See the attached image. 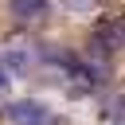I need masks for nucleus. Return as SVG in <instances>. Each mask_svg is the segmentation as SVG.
I'll use <instances>...</instances> for the list:
<instances>
[{"label": "nucleus", "mask_w": 125, "mask_h": 125, "mask_svg": "<svg viewBox=\"0 0 125 125\" xmlns=\"http://www.w3.org/2000/svg\"><path fill=\"white\" fill-rule=\"evenodd\" d=\"M4 113L16 121V125H59V117L39 102V98H23V102H8Z\"/></svg>", "instance_id": "f257e3e1"}, {"label": "nucleus", "mask_w": 125, "mask_h": 125, "mask_svg": "<svg viewBox=\"0 0 125 125\" xmlns=\"http://www.w3.org/2000/svg\"><path fill=\"white\" fill-rule=\"evenodd\" d=\"M31 51H23V47H8V51H0V70H8L12 78H20V74H27V66H31Z\"/></svg>", "instance_id": "f03ea898"}, {"label": "nucleus", "mask_w": 125, "mask_h": 125, "mask_svg": "<svg viewBox=\"0 0 125 125\" xmlns=\"http://www.w3.org/2000/svg\"><path fill=\"white\" fill-rule=\"evenodd\" d=\"M12 12H16V20H43L51 12V4L47 0H12Z\"/></svg>", "instance_id": "7ed1b4c3"}, {"label": "nucleus", "mask_w": 125, "mask_h": 125, "mask_svg": "<svg viewBox=\"0 0 125 125\" xmlns=\"http://www.w3.org/2000/svg\"><path fill=\"white\" fill-rule=\"evenodd\" d=\"M8 86H12V74H8V70H0V94H4Z\"/></svg>", "instance_id": "20e7f679"}]
</instances>
